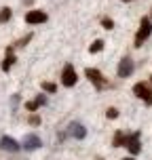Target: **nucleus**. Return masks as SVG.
Listing matches in <instances>:
<instances>
[{
    "label": "nucleus",
    "instance_id": "obj_14",
    "mask_svg": "<svg viewBox=\"0 0 152 160\" xmlns=\"http://www.w3.org/2000/svg\"><path fill=\"white\" fill-rule=\"evenodd\" d=\"M11 17H13V11H11L8 7H2V8H0V23H7Z\"/></svg>",
    "mask_w": 152,
    "mask_h": 160
},
{
    "label": "nucleus",
    "instance_id": "obj_18",
    "mask_svg": "<svg viewBox=\"0 0 152 160\" xmlns=\"http://www.w3.org/2000/svg\"><path fill=\"white\" fill-rule=\"evenodd\" d=\"M106 118L108 120L118 118V110H116V108H108V110H106Z\"/></svg>",
    "mask_w": 152,
    "mask_h": 160
},
{
    "label": "nucleus",
    "instance_id": "obj_10",
    "mask_svg": "<svg viewBox=\"0 0 152 160\" xmlns=\"http://www.w3.org/2000/svg\"><path fill=\"white\" fill-rule=\"evenodd\" d=\"M70 135H72L74 139H85V137H87V128H85V124L72 122V124H70Z\"/></svg>",
    "mask_w": 152,
    "mask_h": 160
},
{
    "label": "nucleus",
    "instance_id": "obj_22",
    "mask_svg": "<svg viewBox=\"0 0 152 160\" xmlns=\"http://www.w3.org/2000/svg\"><path fill=\"white\" fill-rule=\"evenodd\" d=\"M123 160H135V158H133V156H131V158H123Z\"/></svg>",
    "mask_w": 152,
    "mask_h": 160
},
{
    "label": "nucleus",
    "instance_id": "obj_24",
    "mask_svg": "<svg viewBox=\"0 0 152 160\" xmlns=\"http://www.w3.org/2000/svg\"><path fill=\"white\" fill-rule=\"evenodd\" d=\"M150 84H152V76H150Z\"/></svg>",
    "mask_w": 152,
    "mask_h": 160
},
{
    "label": "nucleus",
    "instance_id": "obj_9",
    "mask_svg": "<svg viewBox=\"0 0 152 160\" xmlns=\"http://www.w3.org/2000/svg\"><path fill=\"white\" fill-rule=\"evenodd\" d=\"M0 148H2L4 152H19V148H21V145L17 143V141L13 139V137L4 135L2 139H0Z\"/></svg>",
    "mask_w": 152,
    "mask_h": 160
},
{
    "label": "nucleus",
    "instance_id": "obj_2",
    "mask_svg": "<svg viewBox=\"0 0 152 160\" xmlns=\"http://www.w3.org/2000/svg\"><path fill=\"white\" fill-rule=\"evenodd\" d=\"M85 76L89 78V82H91L97 91H104V88L110 87V80H106L104 74L99 72L97 68H87V70H85Z\"/></svg>",
    "mask_w": 152,
    "mask_h": 160
},
{
    "label": "nucleus",
    "instance_id": "obj_6",
    "mask_svg": "<svg viewBox=\"0 0 152 160\" xmlns=\"http://www.w3.org/2000/svg\"><path fill=\"white\" fill-rule=\"evenodd\" d=\"M139 139H142V133H139V131H135V133H131V135L127 137V145H125V148L131 152V156H137V154L142 152V141H139Z\"/></svg>",
    "mask_w": 152,
    "mask_h": 160
},
{
    "label": "nucleus",
    "instance_id": "obj_19",
    "mask_svg": "<svg viewBox=\"0 0 152 160\" xmlns=\"http://www.w3.org/2000/svg\"><path fill=\"white\" fill-rule=\"evenodd\" d=\"M28 122H30L32 127H38V124L42 122V120H40V116H38V114H30V116H28Z\"/></svg>",
    "mask_w": 152,
    "mask_h": 160
},
{
    "label": "nucleus",
    "instance_id": "obj_7",
    "mask_svg": "<svg viewBox=\"0 0 152 160\" xmlns=\"http://www.w3.org/2000/svg\"><path fill=\"white\" fill-rule=\"evenodd\" d=\"M40 145H42V141H40V137L34 135V133H28V135L24 137V141H21V148H24V150H28V152L38 150Z\"/></svg>",
    "mask_w": 152,
    "mask_h": 160
},
{
    "label": "nucleus",
    "instance_id": "obj_20",
    "mask_svg": "<svg viewBox=\"0 0 152 160\" xmlns=\"http://www.w3.org/2000/svg\"><path fill=\"white\" fill-rule=\"evenodd\" d=\"M102 25H104V30H112L114 28V21L110 17H102Z\"/></svg>",
    "mask_w": 152,
    "mask_h": 160
},
{
    "label": "nucleus",
    "instance_id": "obj_1",
    "mask_svg": "<svg viewBox=\"0 0 152 160\" xmlns=\"http://www.w3.org/2000/svg\"><path fill=\"white\" fill-rule=\"evenodd\" d=\"M150 34H152V21H150V17H142L139 19V28H137V34H135V42H133V47H142L146 40L150 38Z\"/></svg>",
    "mask_w": 152,
    "mask_h": 160
},
{
    "label": "nucleus",
    "instance_id": "obj_25",
    "mask_svg": "<svg viewBox=\"0 0 152 160\" xmlns=\"http://www.w3.org/2000/svg\"><path fill=\"white\" fill-rule=\"evenodd\" d=\"M150 21H152V15H150Z\"/></svg>",
    "mask_w": 152,
    "mask_h": 160
},
{
    "label": "nucleus",
    "instance_id": "obj_13",
    "mask_svg": "<svg viewBox=\"0 0 152 160\" xmlns=\"http://www.w3.org/2000/svg\"><path fill=\"white\" fill-rule=\"evenodd\" d=\"M15 61H17L15 55H7V57H4V61H2V72H8V70L15 65Z\"/></svg>",
    "mask_w": 152,
    "mask_h": 160
},
{
    "label": "nucleus",
    "instance_id": "obj_12",
    "mask_svg": "<svg viewBox=\"0 0 152 160\" xmlns=\"http://www.w3.org/2000/svg\"><path fill=\"white\" fill-rule=\"evenodd\" d=\"M127 137H129V133H125V131H116L114 133V137H112V145L114 148H125L127 145Z\"/></svg>",
    "mask_w": 152,
    "mask_h": 160
},
{
    "label": "nucleus",
    "instance_id": "obj_17",
    "mask_svg": "<svg viewBox=\"0 0 152 160\" xmlns=\"http://www.w3.org/2000/svg\"><path fill=\"white\" fill-rule=\"evenodd\" d=\"M32 38H34V34H25L24 38H19L15 44H13V48H17V47H25V44H28V42H30Z\"/></svg>",
    "mask_w": 152,
    "mask_h": 160
},
{
    "label": "nucleus",
    "instance_id": "obj_16",
    "mask_svg": "<svg viewBox=\"0 0 152 160\" xmlns=\"http://www.w3.org/2000/svg\"><path fill=\"white\" fill-rule=\"evenodd\" d=\"M40 87H42L45 93H51V95L57 93V84H55V82H47V80H45V82H40Z\"/></svg>",
    "mask_w": 152,
    "mask_h": 160
},
{
    "label": "nucleus",
    "instance_id": "obj_21",
    "mask_svg": "<svg viewBox=\"0 0 152 160\" xmlns=\"http://www.w3.org/2000/svg\"><path fill=\"white\" fill-rule=\"evenodd\" d=\"M24 2H25V4H32V2H34V0H24Z\"/></svg>",
    "mask_w": 152,
    "mask_h": 160
},
{
    "label": "nucleus",
    "instance_id": "obj_8",
    "mask_svg": "<svg viewBox=\"0 0 152 160\" xmlns=\"http://www.w3.org/2000/svg\"><path fill=\"white\" fill-rule=\"evenodd\" d=\"M47 19H49V15L45 11H28V13H25V23H30V25L45 23Z\"/></svg>",
    "mask_w": 152,
    "mask_h": 160
},
{
    "label": "nucleus",
    "instance_id": "obj_4",
    "mask_svg": "<svg viewBox=\"0 0 152 160\" xmlns=\"http://www.w3.org/2000/svg\"><path fill=\"white\" fill-rule=\"evenodd\" d=\"M76 80H78V74H76V68L72 63H66L64 70H61V84L68 88H72L76 84Z\"/></svg>",
    "mask_w": 152,
    "mask_h": 160
},
{
    "label": "nucleus",
    "instance_id": "obj_11",
    "mask_svg": "<svg viewBox=\"0 0 152 160\" xmlns=\"http://www.w3.org/2000/svg\"><path fill=\"white\" fill-rule=\"evenodd\" d=\"M45 103H47V97H45V95H36L32 101H28V103H25V110H28V112H36V110L42 108Z\"/></svg>",
    "mask_w": 152,
    "mask_h": 160
},
{
    "label": "nucleus",
    "instance_id": "obj_15",
    "mask_svg": "<svg viewBox=\"0 0 152 160\" xmlns=\"http://www.w3.org/2000/svg\"><path fill=\"white\" fill-rule=\"evenodd\" d=\"M104 40L102 38H97V40H93V44L89 47V53H99V51H104Z\"/></svg>",
    "mask_w": 152,
    "mask_h": 160
},
{
    "label": "nucleus",
    "instance_id": "obj_23",
    "mask_svg": "<svg viewBox=\"0 0 152 160\" xmlns=\"http://www.w3.org/2000/svg\"><path fill=\"white\" fill-rule=\"evenodd\" d=\"M123 2H133V0H123Z\"/></svg>",
    "mask_w": 152,
    "mask_h": 160
},
{
    "label": "nucleus",
    "instance_id": "obj_3",
    "mask_svg": "<svg viewBox=\"0 0 152 160\" xmlns=\"http://www.w3.org/2000/svg\"><path fill=\"white\" fill-rule=\"evenodd\" d=\"M133 95L142 99L146 105H152V87L148 82H135L133 84Z\"/></svg>",
    "mask_w": 152,
    "mask_h": 160
},
{
    "label": "nucleus",
    "instance_id": "obj_5",
    "mask_svg": "<svg viewBox=\"0 0 152 160\" xmlns=\"http://www.w3.org/2000/svg\"><path fill=\"white\" fill-rule=\"evenodd\" d=\"M133 72H135V63H133V59H131V57H123V59L118 61V68H116L118 78H129Z\"/></svg>",
    "mask_w": 152,
    "mask_h": 160
}]
</instances>
